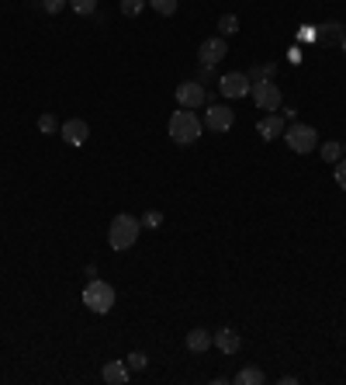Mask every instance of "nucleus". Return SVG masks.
<instances>
[{
    "mask_svg": "<svg viewBox=\"0 0 346 385\" xmlns=\"http://www.w3.org/2000/svg\"><path fill=\"white\" fill-rule=\"evenodd\" d=\"M215 347H218L222 354H236V351L243 347V340H239V333H236V330H229V326H225V330H218V333H215Z\"/></svg>",
    "mask_w": 346,
    "mask_h": 385,
    "instance_id": "obj_14",
    "label": "nucleus"
},
{
    "mask_svg": "<svg viewBox=\"0 0 346 385\" xmlns=\"http://www.w3.org/2000/svg\"><path fill=\"white\" fill-rule=\"evenodd\" d=\"M100 379L107 385H125L132 379V372H128V365L125 361H107L104 368H100Z\"/></svg>",
    "mask_w": 346,
    "mask_h": 385,
    "instance_id": "obj_12",
    "label": "nucleus"
},
{
    "mask_svg": "<svg viewBox=\"0 0 346 385\" xmlns=\"http://www.w3.org/2000/svg\"><path fill=\"white\" fill-rule=\"evenodd\" d=\"M38 129H42V132H45V136H52V132H59V118H56V115H49V111H45V115H42V118H38Z\"/></svg>",
    "mask_w": 346,
    "mask_h": 385,
    "instance_id": "obj_21",
    "label": "nucleus"
},
{
    "mask_svg": "<svg viewBox=\"0 0 346 385\" xmlns=\"http://www.w3.org/2000/svg\"><path fill=\"white\" fill-rule=\"evenodd\" d=\"M59 136H63L70 146H84L86 139H90V125H86L84 118H66V122L59 125Z\"/></svg>",
    "mask_w": 346,
    "mask_h": 385,
    "instance_id": "obj_10",
    "label": "nucleus"
},
{
    "mask_svg": "<svg viewBox=\"0 0 346 385\" xmlns=\"http://www.w3.org/2000/svg\"><path fill=\"white\" fill-rule=\"evenodd\" d=\"M77 14H93V7H97V0H66Z\"/></svg>",
    "mask_w": 346,
    "mask_h": 385,
    "instance_id": "obj_24",
    "label": "nucleus"
},
{
    "mask_svg": "<svg viewBox=\"0 0 346 385\" xmlns=\"http://www.w3.org/2000/svg\"><path fill=\"white\" fill-rule=\"evenodd\" d=\"M315 38H319V42H326V45H333V42H343V24L329 21V24H322V31H315Z\"/></svg>",
    "mask_w": 346,
    "mask_h": 385,
    "instance_id": "obj_15",
    "label": "nucleus"
},
{
    "mask_svg": "<svg viewBox=\"0 0 346 385\" xmlns=\"http://www.w3.org/2000/svg\"><path fill=\"white\" fill-rule=\"evenodd\" d=\"M257 132H260V139H266V143H273V139H280V136H284V118L270 111L266 118H260Z\"/></svg>",
    "mask_w": 346,
    "mask_h": 385,
    "instance_id": "obj_11",
    "label": "nucleus"
},
{
    "mask_svg": "<svg viewBox=\"0 0 346 385\" xmlns=\"http://www.w3.org/2000/svg\"><path fill=\"white\" fill-rule=\"evenodd\" d=\"M236 382L239 385H260V382H266V375H263L260 368H243V372L236 375Z\"/></svg>",
    "mask_w": 346,
    "mask_h": 385,
    "instance_id": "obj_17",
    "label": "nucleus"
},
{
    "mask_svg": "<svg viewBox=\"0 0 346 385\" xmlns=\"http://www.w3.org/2000/svg\"><path fill=\"white\" fill-rule=\"evenodd\" d=\"M173 97H176L180 108H190V111H194V108H201V104L208 101V91H204L201 80H183V84H176Z\"/></svg>",
    "mask_w": 346,
    "mask_h": 385,
    "instance_id": "obj_6",
    "label": "nucleus"
},
{
    "mask_svg": "<svg viewBox=\"0 0 346 385\" xmlns=\"http://www.w3.org/2000/svg\"><path fill=\"white\" fill-rule=\"evenodd\" d=\"M125 365H128V372H142V368L149 365V358H146L142 351H132V354L125 358Z\"/></svg>",
    "mask_w": 346,
    "mask_h": 385,
    "instance_id": "obj_19",
    "label": "nucleus"
},
{
    "mask_svg": "<svg viewBox=\"0 0 346 385\" xmlns=\"http://www.w3.org/2000/svg\"><path fill=\"white\" fill-rule=\"evenodd\" d=\"M204 125H208L211 132H229V129L236 125V111H229L225 104H211V108L204 111Z\"/></svg>",
    "mask_w": 346,
    "mask_h": 385,
    "instance_id": "obj_9",
    "label": "nucleus"
},
{
    "mask_svg": "<svg viewBox=\"0 0 346 385\" xmlns=\"http://www.w3.org/2000/svg\"><path fill=\"white\" fill-rule=\"evenodd\" d=\"M63 3H66V0H42V7H45L49 14H59V10H63Z\"/></svg>",
    "mask_w": 346,
    "mask_h": 385,
    "instance_id": "obj_27",
    "label": "nucleus"
},
{
    "mask_svg": "<svg viewBox=\"0 0 346 385\" xmlns=\"http://www.w3.org/2000/svg\"><path fill=\"white\" fill-rule=\"evenodd\" d=\"M139 229H142V222L135 219V215H128V212H118L114 219H111V229H107V243H111V250H132L135 247V240H139Z\"/></svg>",
    "mask_w": 346,
    "mask_h": 385,
    "instance_id": "obj_1",
    "label": "nucleus"
},
{
    "mask_svg": "<svg viewBox=\"0 0 346 385\" xmlns=\"http://www.w3.org/2000/svg\"><path fill=\"white\" fill-rule=\"evenodd\" d=\"M218 31H222V38H225V35H236V31H239V17H236V14H222V17H218Z\"/></svg>",
    "mask_w": 346,
    "mask_h": 385,
    "instance_id": "obj_18",
    "label": "nucleus"
},
{
    "mask_svg": "<svg viewBox=\"0 0 346 385\" xmlns=\"http://www.w3.org/2000/svg\"><path fill=\"white\" fill-rule=\"evenodd\" d=\"M142 222H146V229H160V226H163V212H156V208H153V212H146V219H142Z\"/></svg>",
    "mask_w": 346,
    "mask_h": 385,
    "instance_id": "obj_25",
    "label": "nucleus"
},
{
    "mask_svg": "<svg viewBox=\"0 0 346 385\" xmlns=\"http://www.w3.org/2000/svg\"><path fill=\"white\" fill-rule=\"evenodd\" d=\"M284 143H287L291 153H312L315 143H319V132L312 125H305V122H291L284 129Z\"/></svg>",
    "mask_w": 346,
    "mask_h": 385,
    "instance_id": "obj_3",
    "label": "nucleus"
},
{
    "mask_svg": "<svg viewBox=\"0 0 346 385\" xmlns=\"http://www.w3.org/2000/svg\"><path fill=\"white\" fill-rule=\"evenodd\" d=\"M149 7H153L156 14H163V17L176 14V0H149Z\"/></svg>",
    "mask_w": 346,
    "mask_h": 385,
    "instance_id": "obj_20",
    "label": "nucleus"
},
{
    "mask_svg": "<svg viewBox=\"0 0 346 385\" xmlns=\"http://www.w3.org/2000/svg\"><path fill=\"white\" fill-rule=\"evenodd\" d=\"M149 0H121V14H128V17H135V14H142V7H146Z\"/></svg>",
    "mask_w": 346,
    "mask_h": 385,
    "instance_id": "obj_22",
    "label": "nucleus"
},
{
    "mask_svg": "<svg viewBox=\"0 0 346 385\" xmlns=\"http://www.w3.org/2000/svg\"><path fill=\"white\" fill-rule=\"evenodd\" d=\"M250 97L257 101L260 111H277V108L284 104V94H280V87H277V84H270V80H257V84L250 87Z\"/></svg>",
    "mask_w": 346,
    "mask_h": 385,
    "instance_id": "obj_5",
    "label": "nucleus"
},
{
    "mask_svg": "<svg viewBox=\"0 0 346 385\" xmlns=\"http://www.w3.org/2000/svg\"><path fill=\"white\" fill-rule=\"evenodd\" d=\"M336 170H333V177H336V184L346 191V160H340V164H333Z\"/></svg>",
    "mask_w": 346,
    "mask_h": 385,
    "instance_id": "obj_26",
    "label": "nucleus"
},
{
    "mask_svg": "<svg viewBox=\"0 0 346 385\" xmlns=\"http://www.w3.org/2000/svg\"><path fill=\"white\" fill-rule=\"evenodd\" d=\"M225 56H229V45H225V38H222V35H215V38H204V42H201V49H197V59H201V66H218Z\"/></svg>",
    "mask_w": 346,
    "mask_h": 385,
    "instance_id": "obj_8",
    "label": "nucleus"
},
{
    "mask_svg": "<svg viewBox=\"0 0 346 385\" xmlns=\"http://www.w3.org/2000/svg\"><path fill=\"white\" fill-rule=\"evenodd\" d=\"M114 298H118V295H114V289H111L107 282H97V278H93V282L84 289V305L90 309V312H97V316L111 312Z\"/></svg>",
    "mask_w": 346,
    "mask_h": 385,
    "instance_id": "obj_4",
    "label": "nucleus"
},
{
    "mask_svg": "<svg viewBox=\"0 0 346 385\" xmlns=\"http://www.w3.org/2000/svg\"><path fill=\"white\" fill-rule=\"evenodd\" d=\"M343 153H346V139H343Z\"/></svg>",
    "mask_w": 346,
    "mask_h": 385,
    "instance_id": "obj_28",
    "label": "nucleus"
},
{
    "mask_svg": "<svg viewBox=\"0 0 346 385\" xmlns=\"http://www.w3.org/2000/svg\"><path fill=\"white\" fill-rule=\"evenodd\" d=\"M250 87H253V80H250V73H225L222 80H218V91L229 97V101H239V97H250Z\"/></svg>",
    "mask_w": 346,
    "mask_h": 385,
    "instance_id": "obj_7",
    "label": "nucleus"
},
{
    "mask_svg": "<svg viewBox=\"0 0 346 385\" xmlns=\"http://www.w3.org/2000/svg\"><path fill=\"white\" fill-rule=\"evenodd\" d=\"M273 73H277V66H273V63H266V66H257V70L250 73V80H253V84H257V80H270Z\"/></svg>",
    "mask_w": 346,
    "mask_h": 385,
    "instance_id": "obj_23",
    "label": "nucleus"
},
{
    "mask_svg": "<svg viewBox=\"0 0 346 385\" xmlns=\"http://www.w3.org/2000/svg\"><path fill=\"white\" fill-rule=\"evenodd\" d=\"M170 139L180 146H190L194 139H201V118L190 108H180L170 115Z\"/></svg>",
    "mask_w": 346,
    "mask_h": 385,
    "instance_id": "obj_2",
    "label": "nucleus"
},
{
    "mask_svg": "<svg viewBox=\"0 0 346 385\" xmlns=\"http://www.w3.org/2000/svg\"><path fill=\"white\" fill-rule=\"evenodd\" d=\"M211 344H215V333H208L204 326H197V330L187 333V351H194V354H204Z\"/></svg>",
    "mask_w": 346,
    "mask_h": 385,
    "instance_id": "obj_13",
    "label": "nucleus"
},
{
    "mask_svg": "<svg viewBox=\"0 0 346 385\" xmlns=\"http://www.w3.org/2000/svg\"><path fill=\"white\" fill-rule=\"evenodd\" d=\"M319 157H322L326 164H340V157H343V146H340V143H322V146H319Z\"/></svg>",
    "mask_w": 346,
    "mask_h": 385,
    "instance_id": "obj_16",
    "label": "nucleus"
}]
</instances>
